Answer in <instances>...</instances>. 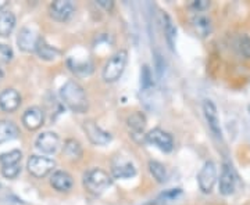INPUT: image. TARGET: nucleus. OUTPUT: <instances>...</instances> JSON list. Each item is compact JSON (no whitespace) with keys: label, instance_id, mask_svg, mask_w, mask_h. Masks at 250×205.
<instances>
[{"label":"nucleus","instance_id":"1","mask_svg":"<svg viewBox=\"0 0 250 205\" xmlns=\"http://www.w3.org/2000/svg\"><path fill=\"white\" fill-rule=\"evenodd\" d=\"M60 97L71 111L82 114L88 110V98L83 88L75 80L66 82L60 89Z\"/></svg>","mask_w":250,"mask_h":205},{"label":"nucleus","instance_id":"2","mask_svg":"<svg viewBox=\"0 0 250 205\" xmlns=\"http://www.w3.org/2000/svg\"><path fill=\"white\" fill-rule=\"evenodd\" d=\"M111 177L107 172H104L100 168L89 169L83 175V186L85 189L92 194H100L103 193L107 187H110Z\"/></svg>","mask_w":250,"mask_h":205},{"label":"nucleus","instance_id":"3","mask_svg":"<svg viewBox=\"0 0 250 205\" xmlns=\"http://www.w3.org/2000/svg\"><path fill=\"white\" fill-rule=\"evenodd\" d=\"M128 61V53L125 50H120L113 54L103 68V79L106 82H116L121 78L125 65Z\"/></svg>","mask_w":250,"mask_h":205},{"label":"nucleus","instance_id":"4","mask_svg":"<svg viewBox=\"0 0 250 205\" xmlns=\"http://www.w3.org/2000/svg\"><path fill=\"white\" fill-rule=\"evenodd\" d=\"M27 168L30 171V173L38 179H42L45 176H48L50 172H53V169L56 168V162L50 158L39 156H32L28 159Z\"/></svg>","mask_w":250,"mask_h":205},{"label":"nucleus","instance_id":"5","mask_svg":"<svg viewBox=\"0 0 250 205\" xmlns=\"http://www.w3.org/2000/svg\"><path fill=\"white\" fill-rule=\"evenodd\" d=\"M216 182H217V165L213 161H207L198 175L199 189L203 193L209 194L213 191Z\"/></svg>","mask_w":250,"mask_h":205},{"label":"nucleus","instance_id":"6","mask_svg":"<svg viewBox=\"0 0 250 205\" xmlns=\"http://www.w3.org/2000/svg\"><path fill=\"white\" fill-rule=\"evenodd\" d=\"M146 140L148 143L153 144L154 147H157L159 150L164 151V153H170L171 150L174 148V139L170 133L164 132L163 129H153L150 130L149 133L146 135Z\"/></svg>","mask_w":250,"mask_h":205},{"label":"nucleus","instance_id":"7","mask_svg":"<svg viewBox=\"0 0 250 205\" xmlns=\"http://www.w3.org/2000/svg\"><path fill=\"white\" fill-rule=\"evenodd\" d=\"M83 130L90 142L96 146H104L111 142V135L109 132L103 130L95 121H85Z\"/></svg>","mask_w":250,"mask_h":205},{"label":"nucleus","instance_id":"8","mask_svg":"<svg viewBox=\"0 0 250 205\" xmlns=\"http://www.w3.org/2000/svg\"><path fill=\"white\" fill-rule=\"evenodd\" d=\"M203 112L204 117L207 121V125L210 127V130L213 132V135L216 137L221 139L222 137V130H221L220 125V118H218V111L216 104L211 100H204L203 103Z\"/></svg>","mask_w":250,"mask_h":205},{"label":"nucleus","instance_id":"9","mask_svg":"<svg viewBox=\"0 0 250 205\" xmlns=\"http://www.w3.org/2000/svg\"><path fill=\"white\" fill-rule=\"evenodd\" d=\"M40 38L38 36L36 31L32 30L30 27H24L18 33V38H17V45L22 51H36L38 47V43H39Z\"/></svg>","mask_w":250,"mask_h":205},{"label":"nucleus","instance_id":"10","mask_svg":"<svg viewBox=\"0 0 250 205\" xmlns=\"http://www.w3.org/2000/svg\"><path fill=\"white\" fill-rule=\"evenodd\" d=\"M236 187V175L230 164H224L222 171L220 175V182H218V189L222 195H231L235 191Z\"/></svg>","mask_w":250,"mask_h":205},{"label":"nucleus","instance_id":"11","mask_svg":"<svg viewBox=\"0 0 250 205\" xmlns=\"http://www.w3.org/2000/svg\"><path fill=\"white\" fill-rule=\"evenodd\" d=\"M74 10L75 7L70 0H57L50 4V16L57 21L70 20Z\"/></svg>","mask_w":250,"mask_h":205},{"label":"nucleus","instance_id":"12","mask_svg":"<svg viewBox=\"0 0 250 205\" xmlns=\"http://www.w3.org/2000/svg\"><path fill=\"white\" fill-rule=\"evenodd\" d=\"M60 146V139L54 132H43L36 139V148L45 154H53Z\"/></svg>","mask_w":250,"mask_h":205},{"label":"nucleus","instance_id":"13","mask_svg":"<svg viewBox=\"0 0 250 205\" xmlns=\"http://www.w3.org/2000/svg\"><path fill=\"white\" fill-rule=\"evenodd\" d=\"M21 104L20 93L14 89H6L0 93V108L6 112H13Z\"/></svg>","mask_w":250,"mask_h":205},{"label":"nucleus","instance_id":"14","mask_svg":"<svg viewBox=\"0 0 250 205\" xmlns=\"http://www.w3.org/2000/svg\"><path fill=\"white\" fill-rule=\"evenodd\" d=\"M43 111L39 107L28 108L22 115V124L30 130H36L43 125Z\"/></svg>","mask_w":250,"mask_h":205},{"label":"nucleus","instance_id":"15","mask_svg":"<svg viewBox=\"0 0 250 205\" xmlns=\"http://www.w3.org/2000/svg\"><path fill=\"white\" fill-rule=\"evenodd\" d=\"M113 175L117 179H130L136 175V168L135 165L128 161V159H117L114 164H113Z\"/></svg>","mask_w":250,"mask_h":205},{"label":"nucleus","instance_id":"16","mask_svg":"<svg viewBox=\"0 0 250 205\" xmlns=\"http://www.w3.org/2000/svg\"><path fill=\"white\" fill-rule=\"evenodd\" d=\"M72 176L64 171H56L51 179H50V185L53 186L57 191H68L71 187H72Z\"/></svg>","mask_w":250,"mask_h":205},{"label":"nucleus","instance_id":"17","mask_svg":"<svg viewBox=\"0 0 250 205\" xmlns=\"http://www.w3.org/2000/svg\"><path fill=\"white\" fill-rule=\"evenodd\" d=\"M16 27V16L11 11H1L0 13V36H9Z\"/></svg>","mask_w":250,"mask_h":205},{"label":"nucleus","instance_id":"18","mask_svg":"<svg viewBox=\"0 0 250 205\" xmlns=\"http://www.w3.org/2000/svg\"><path fill=\"white\" fill-rule=\"evenodd\" d=\"M18 136V127L11 121H0V143L10 142Z\"/></svg>","mask_w":250,"mask_h":205},{"label":"nucleus","instance_id":"19","mask_svg":"<svg viewBox=\"0 0 250 205\" xmlns=\"http://www.w3.org/2000/svg\"><path fill=\"white\" fill-rule=\"evenodd\" d=\"M192 25L195 28V32L201 36V38H206L211 33V21L209 17L206 16H196L193 20H192Z\"/></svg>","mask_w":250,"mask_h":205},{"label":"nucleus","instance_id":"20","mask_svg":"<svg viewBox=\"0 0 250 205\" xmlns=\"http://www.w3.org/2000/svg\"><path fill=\"white\" fill-rule=\"evenodd\" d=\"M36 53L42 60H56L60 56V50H57L56 47H51L50 45H48L45 40L40 38L39 43H38V47H36Z\"/></svg>","mask_w":250,"mask_h":205},{"label":"nucleus","instance_id":"21","mask_svg":"<svg viewBox=\"0 0 250 205\" xmlns=\"http://www.w3.org/2000/svg\"><path fill=\"white\" fill-rule=\"evenodd\" d=\"M181 195H182L181 189H170V190H166L164 193H161L160 195H157V198L153 200L151 205H168L177 201Z\"/></svg>","mask_w":250,"mask_h":205},{"label":"nucleus","instance_id":"22","mask_svg":"<svg viewBox=\"0 0 250 205\" xmlns=\"http://www.w3.org/2000/svg\"><path fill=\"white\" fill-rule=\"evenodd\" d=\"M127 124H128V127L132 132L140 133V132H143V129L146 126V118L142 112H133L132 115L128 117Z\"/></svg>","mask_w":250,"mask_h":205},{"label":"nucleus","instance_id":"23","mask_svg":"<svg viewBox=\"0 0 250 205\" xmlns=\"http://www.w3.org/2000/svg\"><path fill=\"white\" fill-rule=\"evenodd\" d=\"M163 22H164V33H166V39L167 43L170 45V47L174 50L175 45V36H177V30L172 24V20L168 14H163Z\"/></svg>","mask_w":250,"mask_h":205},{"label":"nucleus","instance_id":"24","mask_svg":"<svg viewBox=\"0 0 250 205\" xmlns=\"http://www.w3.org/2000/svg\"><path fill=\"white\" fill-rule=\"evenodd\" d=\"M149 171L153 175V177L159 182V183H164L167 180V169L166 166L160 164L159 161H150L149 162Z\"/></svg>","mask_w":250,"mask_h":205},{"label":"nucleus","instance_id":"25","mask_svg":"<svg viewBox=\"0 0 250 205\" xmlns=\"http://www.w3.org/2000/svg\"><path fill=\"white\" fill-rule=\"evenodd\" d=\"M64 154L67 156V158H70V159H78L82 156L81 144L77 140H74V139L67 140L66 144H64Z\"/></svg>","mask_w":250,"mask_h":205},{"label":"nucleus","instance_id":"26","mask_svg":"<svg viewBox=\"0 0 250 205\" xmlns=\"http://www.w3.org/2000/svg\"><path fill=\"white\" fill-rule=\"evenodd\" d=\"M21 158H22V154L20 150H11L9 153H4L0 156V164L1 166L16 165V164H20Z\"/></svg>","mask_w":250,"mask_h":205},{"label":"nucleus","instance_id":"27","mask_svg":"<svg viewBox=\"0 0 250 205\" xmlns=\"http://www.w3.org/2000/svg\"><path fill=\"white\" fill-rule=\"evenodd\" d=\"M20 172H21L20 164L1 166V175L4 176L6 179H14V177H17V176L20 175Z\"/></svg>","mask_w":250,"mask_h":205},{"label":"nucleus","instance_id":"28","mask_svg":"<svg viewBox=\"0 0 250 205\" xmlns=\"http://www.w3.org/2000/svg\"><path fill=\"white\" fill-rule=\"evenodd\" d=\"M238 46H239L240 54L245 59H250V38L248 35H242L238 40Z\"/></svg>","mask_w":250,"mask_h":205},{"label":"nucleus","instance_id":"29","mask_svg":"<svg viewBox=\"0 0 250 205\" xmlns=\"http://www.w3.org/2000/svg\"><path fill=\"white\" fill-rule=\"evenodd\" d=\"M140 79H142V88L149 89L151 85H153V80H151V72L148 65H143L142 68V72H140Z\"/></svg>","mask_w":250,"mask_h":205},{"label":"nucleus","instance_id":"30","mask_svg":"<svg viewBox=\"0 0 250 205\" xmlns=\"http://www.w3.org/2000/svg\"><path fill=\"white\" fill-rule=\"evenodd\" d=\"M13 59V50L4 45V43H0V63H9Z\"/></svg>","mask_w":250,"mask_h":205},{"label":"nucleus","instance_id":"31","mask_svg":"<svg viewBox=\"0 0 250 205\" xmlns=\"http://www.w3.org/2000/svg\"><path fill=\"white\" fill-rule=\"evenodd\" d=\"M192 7L198 11H204L206 9L210 7V1H207V0H198V1L192 3Z\"/></svg>","mask_w":250,"mask_h":205},{"label":"nucleus","instance_id":"32","mask_svg":"<svg viewBox=\"0 0 250 205\" xmlns=\"http://www.w3.org/2000/svg\"><path fill=\"white\" fill-rule=\"evenodd\" d=\"M96 3H98L99 6H101L104 10H107V11L113 10V7H114V3L110 1V0H98Z\"/></svg>","mask_w":250,"mask_h":205},{"label":"nucleus","instance_id":"33","mask_svg":"<svg viewBox=\"0 0 250 205\" xmlns=\"http://www.w3.org/2000/svg\"><path fill=\"white\" fill-rule=\"evenodd\" d=\"M7 6V0H0V10Z\"/></svg>","mask_w":250,"mask_h":205},{"label":"nucleus","instance_id":"34","mask_svg":"<svg viewBox=\"0 0 250 205\" xmlns=\"http://www.w3.org/2000/svg\"><path fill=\"white\" fill-rule=\"evenodd\" d=\"M1 77H3V74H1V71H0V78H1Z\"/></svg>","mask_w":250,"mask_h":205}]
</instances>
